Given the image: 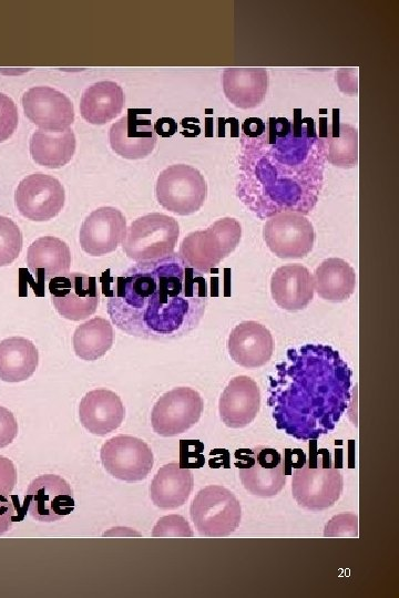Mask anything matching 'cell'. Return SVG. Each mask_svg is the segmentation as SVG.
<instances>
[{"label":"cell","instance_id":"obj_1","mask_svg":"<svg viewBox=\"0 0 399 598\" xmlns=\"http://www.w3.org/2000/svg\"><path fill=\"white\" fill-rule=\"evenodd\" d=\"M294 112L293 123L269 117L260 136H241L235 190L260 219L284 212L307 215L323 189L326 138L317 135L311 117Z\"/></svg>","mask_w":399,"mask_h":598},{"label":"cell","instance_id":"obj_2","mask_svg":"<svg viewBox=\"0 0 399 598\" xmlns=\"http://www.w3.org/2000/svg\"><path fill=\"white\" fill-rule=\"evenodd\" d=\"M104 295L112 323L129 336L149 340L188 334L200 324L207 305L203 274L177 252L136 262L115 277Z\"/></svg>","mask_w":399,"mask_h":598},{"label":"cell","instance_id":"obj_3","mask_svg":"<svg viewBox=\"0 0 399 598\" xmlns=\"http://www.w3.org/2000/svg\"><path fill=\"white\" fill-rule=\"evenodd\" d=\"M351 370L326 344L288 349L269 377L267 403L278 430L299 441L331 432L350 402Z\"/></svg>","mask_w":399,"mask_h":598},{"label":"cell","instance_id":"obj_4","mask_svg":"<svg viewBox=\"0 0 399 598\" xmlns=\"http://www.w3.org/2000/svg\"><path fill=\"white\" fill-rule=\"evenodd\" d=\"M241 236V224L235 218L224 217L205 230L190 233L183 239L178 255L195 270L209 272L234 251Z\"/></svg>","mask_w":399,"mask_h":598},{"label":"cell","instance_id":"obj_5","mask_svg":"<svg viewBox=\"0 0 399 598\" xmlns=\"http://www.w3.org/2000/svg\"><path fill=\"white\" fill-rule=\"evenodd\" d=\"M342 486L341 473L328 456L311 455L293 473V497L306 509L321 511L332 506L339 499Z\"/></svg>","mask_w":399,"mask_h":598},{"label":"cell","instance_id":"obj_6","mask_svg":"<svg viewBox=\"0 0 399 598\" xmlns=\"http://www.w3.org/2000/svg\"><path fill=\"white\" fill-rule=\"evenodd\" d=\"M180 235V226L173 217L151 213L131 223L122 241L129 258L152 261L174 252Z\"/></svg>","mask_w":399,"mask_h":598},{"label":"cell","instance_id":"obj_7","mask_svg":"<svg viewBox=\"0 0 399 598\" xmlns=\"http://www.w3.org/2000/svg\"><path fill=\"white\" fill-rule=\"evenodd\" d=\"M190 515L201 536L225 537L239 526L242 508L229 489L208 485L194 496Z\"/></svg>","mask_w":399,"mask_h":598},{"label":"cell","instance_id":"obj_8","mask_svg":"<svg viewBox=\"0 0 399 598\" xmlns=\"http://www.w3.org/2000/svg\"><path fill=\"white\" fill-rule=\"evenodd\" d=\"M155 194L157 202L165 209L186 216L203 206L207 185L200 171L190 165L176 164L160 173Z\"/></svg>","mask_w":399,"mask_h":598},{"label":"cell","instance_id":"obj_9","mask_svg":"<svg viewBox=\"0 0 399 598\" xmlns=\"http://www.w3.org/2000/svg\"><path fill=\"white\" fill-rule=\"evenodd\" d=\"M235 457L241 482L252 495L273 497L285 486V463L276 450L263 445L242 448Z\"/></svg>","mask_w":399,"mask_h":598},{"label":"cell","instance_id":"obj_10","mask_svg":"<svg viewBox=\"0 0 399 598\" xmlns=\"http://www.w3.org/2000/svg\"><path fill=\"white\" fill-rule=\"evenodd\" d=\"M100 458L111 476L129 483L145 480L154 464L150 446L141 439L130 435L113 436L104 442Z\"/></svg>","mask_w":399,"mask_h":598},{"label":"cell","instance_id":"obj_11","mask_svg":"<svg viewBox=\"0 0 399 598\" xmlns=\"http://www.w3.org/2000/svg\"><path fill=\"white\" fill-rule=\"evenodd\" d=\"M203 399L188 386H178L165 392L155 402L151 423L161 436H175L195 425L203 412Z\"/></svg>","mask_w":399,"mask_h":598},{"label":"cell","instance_id":"obj_12","mask_svg":"<svg viewBox=\"0 0 399 598\" xmlns=\"http://www.w3.org/2000/svg\"><path fill=\"white\" fill-rule=\"evenodd\" d=\"M269 250L279 258H303L315 243L310 220L299 213L284 212L269 217L263 228Z\"/></svg>","mask_w":399,"mask_h":598},{"label":"cell","instance_id":"obj_13","mask_svg":"<svg viewBox=\"0 0 399 598\" xmlns=\"http://www.w3.org/2000/svg\"><path fill=\"white\" fill-rule=\"evenodd\" d=\"M51 301L58 313L72 321L92 316L100 303L96 278L82 272H68L49 281Z\"/></svg>","mask_w":399,"mask_h":598},{"label":"cell","instance_id":"obj_14","mask_svg":"<svg viewBox=\"0 0 399 598\" xmlns=\"http://www.w3.org/2000/svg\"><path fill=\"white\" fill-rule=\"evenodd\" d=\"M65 193L53 176L35 173L24 177L18 185L14 202L19 213L27 219L44 221L55 217L63 208Z\"/></svg>","mask_w":399,"mask_h":598},{"label":"cell","instance_id":"obj_15","mask_svg":"<svg viewBox=\"0 0 399 598\" xmlns=\"http://www.w3.org/2000/svg\"><path fill=\"white\" fill-rule=\"evenodd\" d=\"M24 506L35 520L55 522L73 512V491L61 476L43 474L29 484Z\"/></svg>","mask_w":399,"mask_h":598},{"label":"cell","instance_id":"obj_16","mask_svg":"<svg viewBox=\"0 0 399 598\" xmlns=\"http://www.w3.org/2000/svg\"><path fill=\"white\" fill-rule=\"evenodd\" d=\"M25 116L40 130L62 132L74 121L73 104L62 92L50 86H34L22 95Z\"/></svg>","mask_w":399,"mask_h":598},{"label":"cell","instance_id":"obj_17","mask_svg":"<svg viewBox=\"0 0 399 598\" xmlns=\"http://www.w3.org/2000/svg\"><path fill=\"white\" fill-rule=\"evenodd\" d=\"M126 234V220L115 207L102 206L93 210L80 228V245L91 256L114 251Z\"/></svg>","mask_w":399,"mask_h":598},{"label":"cell","instance_id":"obj_18","mask_svg":"<svg viewBox=\"0 0 399 598\" xmlns=\"http://www.w3.org/2000/svg\"><path fill=\"white\" fill-rule=\"evenodd\" d=\"M149 109H129L127 114L112 124L109 140L112 150L127 159L144 158L156 143V133L151 120L140 117Z\"/></svg>","mask_w":399,"mask_h":598},{"label":"cell","instance_id":"obj_19","mask_svg":"<svg viewBox=\"0 0 399 598\" xmlns=\"http://www.w3.org/2000/svg\"><path fill=\"white\" fill-rule=\"evenodd\" d=\"M227 348L235 363L245 368H258L270 360L274 340L264 324L248 320L238 323L231 331Z\"/></svg>","mask_w":399,"mask_h":598},{"label":"cell","instance_id":"obj_20","mask_svg":"<svg viewBox=\"0 0 399 598\" xmlns=\"http://www.w3.org/2000/svg\"><path fill=\"white\" fill-rule=\"evenodd\" d=\"M259 406V388L247 375L231 379L218 402L219 416L225 425L232 429H241L252 423Z\"/></svg>","mask_w":399,"mask_h":598},{"label":"cell","instance_id":"obj_21","mask_svg":"<svg viewBox=\"0 0 399 598\" xmlns=\"http://www.w3.org/2000/svg\"><path fill=\"white\" fill-rule=\"evenodd\" d=\"M125 409L121 398L113 391L96 389L89 391L80 401L79 419L90 433L104 436L120 427Z\"/></svg>","mask_w":399,"mask_h":598},{"label":"cell","instance_id":"obj_22","mask_svg":"<svg viewBox=\"0 0 399 598\" xmlns=\"http://www.w3.org/2000/svg\"><path fill=\"white\" fill-rule=\"evenodd\" d=\"M270 292L280 308L288 311L303 310L314 298L313 276L299 264L280 266L272 275Z\"/></svg>","mask_w":399,"mask_h":598},{"label":"cell","instance_id":"obj_23","mask_svg":"<svg viewBox=\"0 0 399 598\" xmlns=\"http://www.w3.org/2000/svg\"><path fill=\"white\" fill-rule=\"evenodd\" d=\"M227 100L239 109H253L265 99L268 73L263 68H226L222 75Z\"/></svg>","mask_w":399,"mask_h":598},{"label":"cell","instance_id":"obj_24","mask_svg":"<svg viewBox=\"0 0 399 598\" xmlns=\"http://www.w3.org/2000/svg\"><path fill=\"white\" fill-rule=\"evenodd\" d=\"M27 264L39 281H50L69 272L71 252L69 246L53 236L35 239L28 248Z\"/></svg>","mask_w":399,"mask_h":598},{"label":"cell","instance_id":"obj_25","mask_svg":"<svg viewBox=\"0 0 399 598\" xmlns=\"http://www.w3.org/2000/svg\"><path fill=\"white\" fill-rule=\"evenodd\" d=\"M194 485L192 472L177 463L158 468L150 485V496L155 506L163 509L177 508L186 503Z\"/></svg>","mask_w":399,"mask_h":598},{"label":"cell","instance_id":"obj_26","mask_svg":"<svg viewBox=\"0 0 399 598\" xmlns=\"http://www.w3.org/2000/svg\"><path fill=\"white\" fill-rule=\"evenodd\" d=\"M124 92L113 81H101L86 87L80 102L82 117L95 125H102L117 116L124 105Z\"/></svg>","mask_w":399,"mask_h":598},{"label":"cell","instance_id":"obj_27","mask_svg":"<svg viewBox=\"0 0 399 598\" xmlns=\"http://www.w3.org/2000/svg\"><path fill=\"white\" fill-rule=\"evenodd\" d=\"M38 363V349L29 339L10 337L0 341V380L25 381L34 373Z\"/></svg>","mask_w":399,"mask_h":598},{"label":"cell","instance_id":"obj_28","mask_svg":"<svg viewBox=\"0 0 399 598\" xmlns=\"http://www.w3.org/2000/svg\"><path fill=\"white\" fill-rule=\"evenodd\" d=\"M314 288L325 300L340 302L355 291L356 274L354 268L341 258H328L315 270Z\"/></svg>","mask_w":399,"mask_h":598},{"label":"cell","instance_id":"obj_29","mask_svg":"<svg viewBox=\"0 0 399 598\" xmlns=\"http://www.w3.org/2000/svg\"><path fill=\"white\" fill-rule=\"evenodd\" d=\"M75 152V136L71 128L62 132L35 131L30 138L33 161L48 168H60Z\"/></svg>","mask_w":399,"mask_h":598},{"label":"cell","instance_id":"obj_30","mask_svg":"<svg viewBox=\"0 0 399 598\" xmlns=\"http://www.w3.org/2000/svg\"><path fill=\"white\" fill-rule=\"evenodd\" d=\"M113 338L111 322L102 317H94L76 327L73 349L80 359L95 361L111 349Z\"/></svg>","mask_w":399,"mask_h":598},{"label":"cell","instance_id":"obj_31","mask_svg":"<svg viewBox=\"0 0 399 598\" xmlns=\"http://www.w3.org/2000/svg\"><path fill=\"white\" fill-rule=\"evenodd\" d=\"M332 122L327 128V159L330 164L351 168L358 164V131L339 121L338 110H332Z\"/></svg>","mask_w":399,"mask_h":598},{"label":"cell","instance_id":"obj_32","mask_svg":"<svg viewBox=\"0 0 399 598\" xmlns=\"http://www.w3.org/2000/svg\"><path fill=\"white\" fill-rule=\"evenodd\" d=\"M22 249V234L9 217L0 216V267L12 264Z\"/></svg>","mask_w":399,"mask_h":598},{"label":"cell","instance_id":"obj_33","mask_svg":"<svg viewBox=\"0 0 399 598\" xmlns=\"http://www.w3.org/2000/svg\"><path fill=\"white\" fill-rule=\"evenodd\" d=\"M153 537H193L190 524L181 515L161 517L152 532Z\"/></svg>","mask_w":399,"mask_h":598},{"label":"cell","instance_id":"obj_34","mask_svg":"<svg viewBox=\"0 0 399 598\" xmlns=\"http://www.w3.org/2000/svg\"><path fill=\"white\" fill-rule=\"evenodd\" d=\"M18 118V110L12 99L0 93V143L14 133Z\"/></svg>","mask_w":399,"mask_h":598},{"label":"cell","instance_id":"obj_35","mask_svg":"<svg viewBox=\"0 0 399 598\" xmlns=\"http://www.w3.org/2000/svg\"><path fill=\"white\" fill-rule=\"evenodd\" d=\"M358 518L351 514H342L335 516L325 526L324 535L327 537H357L358 536Z\"/></svg>","mask_w":399,"mask_h":598},{"label":"cell","instance_id":"obj_36","mask_svg":"<svg viewBox=\"0 0 399 598\" xmlns=\"http://www.w3.org/2000/svg\"><path fill=\"white\" fill-rule=\"evenodd\" d=\"M18 435V423L13 413L0 405V448L13 442Z\"/></svg>","mask_w":399,"mask_h":598},{"label":"cell","instance_id":"obj_37","mask_svg":"<svg viewBox=\"0 0 399 598\" xmlns=\"http://www.w3.org/2000/svg\"><path fill=\"white\" fill-rule=\"evenodd\" d=\"M17 483V471L12 461L0 455V495L9 496Z\"/></svg>","mask_w":399,"mask_h":598},{"label":"cell","instance_id":"obj_38","mask_svg":"<svg viewBox=\"0 0 399 598\" xmlns=\"http://www.w3.org/2000/svg\"><path fill=\"white\" fill-rule=\"evenodd\" d=\"M17 518L14 505L9 496L0 495V535L8 532Z\"/></svg>","mask_w":399,"mask_h":598},{"label":"cell","instance_id":"obj_39","mask_svg":"<svg viewBox=\"0 0 399 598\" xmlns=\"http://www.w3.org/2000/svg\"><path fill=\"white\" fill-rule=\"evenodd\" d=\"M266 128V124L258 117H248L242 125L243 134L247 137H258Z\"/></svg>","mask_w":399,"mask_h":598},{"label":"cell","instance_id":"obj_40","mask_svg":"<svg viewBox=\"0 0 399 598\" xmlns=\"http://www.w3.org/2000/svg\"><path fill=\"white\" fill-rule=\"evenodd\" d=\"M177 130V124L173 118L162 117L155 123L154 131L163 137L173 135Z\"/></svg>","mask_w":399,"mask_h":598}]
</instances>
